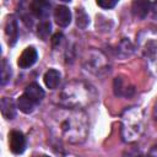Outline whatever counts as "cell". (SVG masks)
I'll use <instances>...</instances> for the list:
<instances>
[{"mask_svg": "<svg viewBox=\"0 0 157 157\" xmlns=\"http://www.w3.org/2000/svg\"><path fill=\"white\" fill-rule=\"evenodd\" d=\"M54 137L69 144H82L88 136V117L82 109L59 107L48 115Z\"/></svg>", "mask_w": 157, "mask_h": 157, "instance_id": "1", "label": "cell"}, {"mask_svg": "<svg viewBox=\"0 0 157 157\" xmlns=\"http://www.w3.org/2000/svg\"><path fill=\"white\" fill-rule=\"evenodd\" d=\"M98 98L96 88L85 81L72 80L66 82L56 96L60 107L71 109H82L94 103Z\"/></svg>", "mask_w": 157, "mask_h": 157, "instance_id": "2", "label": "cell"}, {"mask_svg": "<svg viewBox=\"0 0 157 157\" xmlns=\"http://www.w3.org/2000/svg\"><path fill=\"white\" fill-rule=\"evenodd\" d=\"M121 121V136L126 142H132L140 137L144 131V114L137 107L126 109L123 114Z\"/></svg>", "mask_w": 157, "mask_h": 157, "instance_id": "3", "label": "cell"}, {"mask_svg": "<svg viewBox=\"0 0 157 157\" xmlns=\"http://www.w3.org/2000/svg\"><path fill=\"white\" fill-rule=\"evenodd\" d=\"M83 67L94 75H103L109 71V61L102 52L91 49L83 58Z\"/></svg>", "mask_w": 157, "mask_h": 157, "instance_id": "4", "label": "cell"}, {"mask_svg": "<svg viewBox=\"0 0 157 157\" xmlns=\"http://www.w3.org/2000/svg\"><path fill=\"white\" fill-rule=\"evenodd\" d=\"M9 145L10 150L15 155H21L26 150V137L18 130H12L9 134Z\"/></svg>", "mask_w": 157, "mask_h": 157, "instance_id": "5", "label": "cell"}, {"mask_svg": "<svg viewBox=\"0 0 157 157\" xmlns=\"http://www.w3.org/2000/svg\"><path fill=\"white\" fill-rule=\"evenodd\" d=\"M5 36H6V42L10 47L16 44V42L18 39V26H17V20L13 15H10L6 18Z\"/></svg>", "mask_w": 157, "mask_h": 157, "instance_id": "6", "label": "cell"}, {"mask_svg": "<svg viewBox=\"0 0 157 157\" xmlns=\"http://www.w3.org/2000/svg\"><path fill=\"white\" fill-rule=\"evenodd\" d=\"M49 11H50V4L47 1L36 0L29 4V12L32 13L33 17L39 18L40 21L48 20Z\"/></svg>", "mask_w": 157, "mask_h": 157, "instance_id": "7", "label": "cell"}, {"mask_svg": "<svg viewBox=\"0 0 157 157\" xmlns=\"http://www.w3.org/2000/svg\"><path fill=\"white\" fill-rule=\"evenodd\" d=\"M37 59H38L37 50L33 47H27L20 55L17 60V65L22 69H27V67H31L33 64H36Z\"/></svg>", "mask_w": 157, "mask_h": 157, "instance_id": "8", "label": "cell"}, {"mask_svg": "<svg viewBox=\"0 0 157 157\" xmlns=\"http://www.w3.org/2000/svg\"><path fill=\"white\" fill-rule=\"evenodd\" d=\"M114 93L119 97H130L134 93V86L129 83V81L123 77H115L114 80Z\"/></svg>", "mask_w": 157, "mask_h": 157, "instance_id": "9", "label": "cell"}, {"mask_svg": "<svg viewBox=\"0 0 157 157\" xmlns=\"http://www.w3.org/2000/svg\"><path fill=\"white\" fill-rule=\"evenodd\" d=\"M54 20L58 26L60 27H67L71 22V12L69 7L60 5L54 10Z\"/></svg>", "mask_w": 157, "mask_h": 157, "instance_id": "10", "label": "cell"}, {"mask_svg": "<svg viewBox=\"0 0 157 157\" xmlns=\"http://www.w3.org/2000/svg\"><path fill=\"white\" fill-rule=\"evenodd\" d=\"M23 94H26V96H27L31 101H33L36 104H39V103L42 102V99L44 98V91H43V88H42L38 83H36V82L29 83V85L25 88Z\"/></svg>", "mask_w": 157, "mask_h": 157, "instance_id": "11", "label": "cell"}, {"mask_svg": "<svg viewBox=\"0 0 157 157\" xmlns=\"http://www.w3.org/2000/svg\"><path fill=\"white\" fill-rule=\"evenodd\" d=\"M0 110L5 119H13L16 117V104L12 98L4 97L0 101Z\"/></svg>", "mask_w": 157, "mask_h": 157, "instance_id": "12", "label": "cell"}, {"mask_svg": "<svg viewBox=\"0 0 157 157\" xmlns=\"http://www.w3.org/2000/svg\"><path fill=\"white\" fill-rule=\"evenodd\" d=\"M150 10H151V2L144 1V0H136L132 2V6H131L132 15L136 18H145Z\"/></svg>", "mask_w": 157, "mask_h": 157, "instance_id": "13", "label": "cell"}, {"mask_svg": "<svg viewBox=\"0 0 157 157\" xmlns=\"http://www.w3.org/2000/svg\"><path fill=\"white\" fill-rule=\"evenodd\" d=\"M43 80H44V83L48 88L55 90V88H58V86L60 83V72L55 69H49L44 74Z\"/></svg>", "mask_w": 157, "mask_h": 157, "instance_id": "14", "label": "cell"}, {"mask_svg": "<svg viewBox=\"0 0 157 157\" xmlns=\"http://www.w3.org/2000/svg\"><path fill=\"white\" fill-rule=\"evenodd\" d=\"M36 105H37V104H36L33 101H31L26 94L20 96L18 99H17V107H18V109H20L22 113H25V114L32 113V112L34 110V107H36Z\"/></svg>", "mask_w": 157, "mask_h": 157, "instance_id": "15", "label": "cell"}, {"mask_svg": "<svg viewBox=\"0 0 157 157\" xmlns=\"http://www.w3.org/2000/svg\"><path fill=\"white\" fill-rule=\"evenodd\" d=\"M52 32V25L48 20H44V21H40L37 26V34L39 38H42L43 40H47L49 34Z\"/></svg>", "mask_w": 157, "mask_h": 157, "instance_id": "16", "label": "cell"}, {"mask_svg": "<svg viewBox=\"0 0 157 157\" xmlns=\"http://www.w3.org/2000/svg\"><path fill=\"white\" fill-rule=\"evenodd\" d=\"M11 75H12V71H11L10 64L7 63L6 59H2L1 61V86H5L10 81Z\"/></svg>", "mask_w": 157, "mask_h": 157, "instance_id": "17", "label": "cell"}, {"mask_svg": "<svg viewBox=\"0 0 157 157\" xmlns=\"http://www.w3.org/2000/svg\"><path fill=\"white\" fill-rule=\"evenodd\" d=\"M88 16L82 9H76V23L80 28H85L88 25Z\"/></svg>", "mask_w": 157, "mask_h": 157, "instance_id": "18", "label": "cell"}, {"mask_svg": "<svg viewBox=\"0 0 157 157\" xmlns=\"http://www.w3.org/2000/svg\"><path fill=\"white\" fill-rule=\"evenodd\" d=\"M96 4L103 9H112L118 4V1L117 0H98Z\"/></svg>", "mask_w": 157, "mask_h": 157, "instance_id": "19", "label": "cell"}, {"mask_svg": "<svg viewBox=\"0 0 157 157\" xmlns=\"http://www.w3.org/2000/svg\"><path fill=\"white\" fill-rule=\"evenodd\" d=\"M63 42H64V36H63L61 33L54 34V37H53V39H52V43H53V47H54V48H59Z\"/></svg>", "mask_w": 157, "mask_h": 157, "instance_id": "20", "label": "cell"}, {"mask_svg": "<svg viewBox=\"0 0 157 157\" xmlns=\"http://www.w3.org/2000/svg\"><path fill=\"white\" fill-rule=\"evenodd\" d=\"M146 157H157V144H155L150 148V151H148V153H147Z\"/></svg>", "mask_w": 157, "mask_h": 157, "instance_id": "21", "label": "cell"}, {"mask_svg": "<svg viewBox=\"0 0 157 157\" xmlns=\"http://www.w3.org/2000/svg\"><path fill=\"white\" fill-rule=\"evenodd\" d=\"M152 118H153V121L157 126V101L155 102V105H153V109H152Z\"/></svg>", "mask_w": 157, "mask_h": 157, "instance_id": "22", "label": "cell"}, {"mask_svg": "<svg viewBox=\"0 0 157 157\" xmlns=\"http://www.w3.org/2000/svg\"><path fill=\"white\" fill-rule=\"evenodd\" d=\"M151 10H152V16L153 18H157V1L151 4Z\"/></svg>", "mask_w": 157, "mask_h": 157, "instance_id": "23", "label": "cell"}, {"mask_svg": "<svg viewBox=\"0 0 157 157\" xmlns=\"http://www.w3.org/2000/svg\"><path fill=\"white\" fill-rule=\"evenodd\" d=\"M38 157H49V156H45V155H43V156H38Z\"/></svg>", "mask_w": 157, "mask_h": 157, "instance_id": "24", "label": "cell"}]
</instances>
